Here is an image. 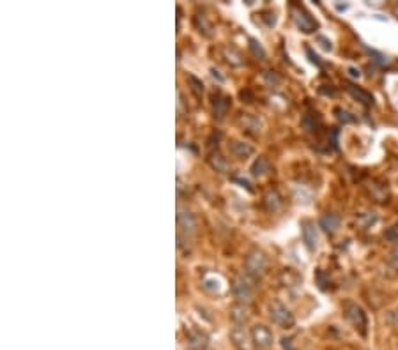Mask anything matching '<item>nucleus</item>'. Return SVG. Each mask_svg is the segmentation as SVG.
<instances>
[{"instance_id":"a878e982","label":"nucleus","mask_w":398,"mask_h":350,"mask_svg":"<svg viewBox=\"0 0 398 350\" xmlns=\"http://www.w3.org/2000/svg\"><path fill=\"white\" fill-rule=\"evenodd\" d=\"M260 20H262L264 23L271 28L276 25V14L272 13V11H264V13H260Z\"/></svg>"},{"instance_id":"7ed1b4c3","label":"nucleus","mask_w":398,"mask_h":350,"mask_svg":"<svg viewBox=\"0 0 398 350\" xmlns=\"http://www.w3.org/2000/svg\"><path fill=\"white\" fill-rule=\"evenodd\" d=\"M343 315H345V319L349 320V324L354 327L356 331H360L361 336H365L367 334V313L363 312V308H361L357 302L354 301H347L345 304H343Z\"/></svg>"},{"instance_id":"f3484780","label":"nucleus","mask_w":398,"mask_h":350,"mask_svg":"<svg viewBox=\"0 0 398 350\" xmlns=\"http://www.w3.org/2000/svg\"><path fill=\"white\" fill-rule=\"evenodd\" d=\"M223 59L227 60V64H230V66H234V67L243 66V55L234 48V46H225Z\"/></svg>"},{"instance_id":"2f4dec72","label":"nucleus","mask_w":398,"mask_h":350,"mask_svg":"<svg viewBox=\"0 0 398 350\" xmlns=\"http://www.w3.org/2000/svg\"><path fill=\"white\" fill-rule=\"evenodd\" d=\"M319 92H321V94H326V96H335L336 89H333V85H329V89H326V85H322V87L319 89Z\"/></svg>"},{"instance_id":"5701e85b","label":"nucleus","mask_w":398,"mask_h":350,"mask_svg":"<svg viewBox=\"0 0 398 350\" xmlns=\"http://www.w3.org/2000/svg\"><path fill=\"white\" fill-rule=\"evenodd\" d=\"M301 124H303V127L306 131H313L315 126H317V117H313V113H306L303 117V120H301Z\"/></svg>"},{"instance_id":"9d476101","label":"nucleus","mask_w":398,"mask_h":350,"mask_svg":"<svg viewBox=\"0 0 398 350\" xmlns=\"http://www.w3.org/2000/svg\"><path fill=\"white\" fill-rule=\"evenodd\" d=\"M177 225L186 235H191L196 232V220L189 210H184V209L177 210Z\"/></svg>"},{"instance_id":"0eeeda50","label":"nucleus","mask_w":398,"mask_h":350,"mask_svg":"<svg viewBox=\"0 0 398 350\" xmlns=\"http://www.w3.org/2000/svg\"><path fill=\"white\" fill-rule=\"evenodd\" d=\"M252 338L255 341L257 348H269L272 345V331L264 324H257L252 327Z\"/></svg>"},{"instance_id":"aec40b11","label":"nucleus","mask_w":398,"mask_h":350,"mask_svg":"<svg viewBox=\"0 0 398 350\" xmlns=\"http://www.w3.org/2000/svg\"><path fill=\"white\" fill-rule=\"evenodd\" d=\"M188 83H189V89H191L193 94H195L196 98H202V94H204V83H202V80H198L196 76L189 74V76H188Z\"/></svg>"},{"instance_id":"a211bd4d","label":"nucleus","mask_w":398,"mask_h":350,"mask_svg":"<svg viewBox=\"0 0 398 350\" xmlns=\"http://www.w3.org/2000/svg\"><path fill=\"white\" fill-rule=\"evenodd\" d=\"M269 168H271L269 159L265 158V156H259L252 165V173L255 175V177H262V175L269 172Z\"/></svg>"},{"instance_id":"c756f323","label":"nucleus","mask_w":398,"mask_h":350,"mask_svg":"<svg viewBox=\"0 0 398 350\" xmlns=\"http://www.w3.org/2000/svg\"><path fill=\"white\" fill-rule=\"evenodd\" d=\"M306 55L310 57V62H311V64H315V66L322 67V60L319 59V55H317V53H313V50H311L310 46H306Z\"/></svg>"},{"instance_id":"393cba45","label":"nucleus","mask_w":398,"mask_h":350,"mask_svg":"<svg viewBox=\"0 0 398 350\" xmlns=\"http://www.w3.org/2000/svg\"><path fill=\"white\" fill-rule=\"evenodd\" d=\"M335 113H336V117H338V120H342L343 124L356 122V117H352V113H349V112H347V110L335 108Z\"/></svg>"},{"instance_id":"f704fd0d","label":"nucleus","mask_w":398,"mask_h":350,"mask_svg":"<svg viewBox=\"0 0 398 350\" xmlns=\"http://www.w3.org/2000/svg\"><path fill=\"white\" fill-rule=\"evenodd\" d=\"M211 73H213V76H214V78H218V80H220V81H223V80H225V78L220 74V71H216V69H214V67H213V69H211Z\"/></svg>"},{"instance_id":"dca6fc26","label":"nucleus","mask_w":398,"mask_h":350,"mask_svg":"<svg viewBox=\"0 0 398 350\" xmlns=\"http://www.w3.org/2000/svg\"><path fill=\"white\" fill-rule=\"evenodd\" d=\"M264 205L267 210H271V212H274V210H278L280 207H282V196H280L278 191H274V189H271V191H267L264 195Z\"/></svg>"},{"instance_id":"e433bc0d","label":"nucleus","mask_w":398,"mask_h":350,"mask_svg":"<svg viewBox=\"0 0 398 350\" xmlns=\"http://www.w3.org/2000/svg\"><path fill=\"white\" fill-rule=\"evenodd\" d=\"M396 7H398V2H396Z\"/></svg>"},{"instance_id":"20e7f679","label":"nucleus","mask_w":398,"mask_h":350,"mask_svg":"<svg viewBox=\"0 0 398 350\" xmlns=\"http://www.w3.org/2000/svg\"><path fill=\"white\" fill-rule=\"evenodd\" d=\"M269 319H271L276 326L283 327V329H290V327L294 326V322H296L292 312L280 301L269 302Z\"/></svg>"},{"instance_id":"4468645a","label":"nucleus","mask_w":398,"mask_h":350,"mask_svg":"<svg viewBox=\"0 0 398 350\" xmlns=\"http://www.w3.org/2000/svg\"><path fill=\"white\" fill-rule=\"evenodd\" d=\"M188 345L191 350H209V338L200 331H191L188 336Z\"/></svg>"},{"instance_id":"4be33fe9","label":"nucleus","mask_w":398,"mask_h":350,"mask_svg":"<svg viewBox=\"0 0 398 350\" xmlns=\"http://www.w3.org/2000/svg\"><path fill=\"white\" fill-rule=\"evenodd\" d=\"M315 278H317V283L319 287H321V290H328V285H331V281H329V276H326V273L322 269H317V273H315Z\"/></svg>"},{"instance_id":"412c9836","label":"nucleus","mask_w":398,"mask_h":350,"mask_svg":"<svg viewBox=\"0 0 398 350\" xmlns=\"http://www.w3.org/2000/svg\"><path fill=\"white\" fill-rule=\"evenodd\" d=\"M195 27L200 32H204L206 35H211V23L207 21V18L204 14H196L195 16Z\"/></svg>"},{"instance_id":"b1692460","label":"nucleus","mask_w":398,"mask_h":350,"mask_svg":"<svg viewBox=\"0 0 398 350\" xmlns=\"http://www.w3.org/2000/svg\"><path fill=\"white\" fill-rule=\"evenodd\" d=\"M250 50H252L253 55L259 57V59H264L265 57V50L262 48V45H260L257 39H250Z\"/></svg>"},{"instance_id":"72a5a7b5","label":"nucleus","mask_w":398,"mask_h":350,"mask_svg":"<svg viewBox=\"0 0 398 350\" xmlns=\"http://www.w3.org/2000/svg\"><path fill=\"white\" fill-rule=\"evenodd\" d=\"M349 76H352V78H360L361 76V73H360V69H356V67H349Z\"/></svg>"},{"instance_id":"ddd939ff","label":"nucleus","mask_w":398,"mask_h":350,"mask_svg":"<svg viewBox=\"0 0 398 350\" xmlns=\"http://www.w3.org/2000/svg\"><path fill=\"white\" fill-rule=\"evenodd\" d=\"M345 89H347V92H349V94L352 96L354 99H357L360 103H363L365 106H372V105H374V96H372L370 92L363 91V89L356 87V85H352V83H347Z\"/></svg>"},{"instance_id":"f03ea898","label":"nucleus","mask_w":398,"mask_h":350,"mask_svg":"<svg viewBox=\"0 0 398 350\" xmlns=\"http://www.w3.org/2000/svg\"><path fill=\"white\" fill-rule=\"evenodd\" d=\"M230 290H232V295L237 299V302H243V304H248V302H252L253 294H255L252 276L237 274V276L232 280Z\"/></svg>"},{"instance_id":"c9c22d12","label":"nucleus","mask_w":398,"mask_h":350,"mask_svg":"<svg viewBox=\"0 0 398 350\" xmlns=\"http://www.w3.org/2000/svg\"><path fill=\"white\" fill-rule=\"evenodd\" d=\"M335 7H336V11H340V13H342V11H347V9H349V6H347V4H343V6H342V4H336Z\"/></svg>"},{"instance_id":"cd10ccee","label":"nucleus","mask_w":398,"mask_h":350,"mask_svg":"<svg viewBox=\"0 0 398 350\" xmlns=\"http://www.w3.org/2000/svg\"><path fill=\"white\" fill-rule=\"evenodd\" d=\"M204 288H206V290H211V292H216V290H220V283H218V280L206 278V280H204Z\"/></svg>"},{"instance_id":"6ab92c4d","label":"nucleus","mask_w":398,"mask_h":350,"mask_svg":"<svg viewBox=\"0 0 398 350\" xmlns=\"http://www.w3.org/2000/svg\"><path fill=\"white\" fill-rule=\"evenodd\" d=\"M209 163H211V166H213V168L216 170V172H220V173L228 172V161H227V158H223V156H221L220 152H214V154L209 158Z\"/></svg>"},{"instance_id":"39448f33","label":"nucleus","mask_w":398,"mask_h":350,"mask_svg":"<svg viewBox=\"0 0 398 350\" xmlns=\"http://www.w3.org/2000/svg\"><path fill=\"white\" fill-rule=\"evenodd\" d=\"M292 16H294V21H296L297 28H299L301 32H304V34H311V32H315L319 28L317 20H315V18L311 16V14L308 13L303 6L294 4L292 6Z\"/></svg>"},{"instance_id":"f257e3e1","label":"nucleus","mask_w":398,"mask_h":350,"mask_svg":"<svg viewBox=\"0 0 398 350\" xmlns=\"http://www.w3.org/2000/svg\"><path fill=\"white\" fill-rule=\"evenodd\" d=\"M245 269H246V274L252 276L253 280L264 276L265 271H267V256H265V253L262 249H259V248L250 249L248 255H246V258H245Z\"/></svg>"},{"instance_id":"f8f14e48","label":"nucleus","mask_w":398,"mask_h":350,"mask_svg":"<svg viewBox=\"0 0 398 350\" xmlns=\"http://www.w3.org/2000/svg\"><path fill=\"white\" fill-rule=\"evenodd\" d=\"M228 151H230L232 156H235V158H239V159H246L253 154L252 145L246 144V142H241V140H232L230 144H228Z\"/></svg>"},{"instance_id":"423d86ee","label":"nucleus","mask_w":398,"mask_h":350,"mask_svg":"<svg viewBox=\"0 0 398 350\" xmlns=\"http://www.w3.org/2000/svg\"><path fill=\"white\" fill-rule=\"evenodd\" d=\"M230 340L237 350H257V345L252 338V333H248L243 326L232 327L230 329Z\"/></svg>"},{"instance_id":"473e14b6","label":"nucleus","mask_w":398,"mask_h":350,"mask_svg":"<svg viewBox=\"0 0 398 350\" xmlns=\"http://www.w3.org/2000/svg\"><path fill=\"white\" fill-rule=\"evenodd\" d=\"M282 347H283V350H296V347L292 345V340H289V338H283Z\"/></svg>"},{"instance_id":"2eb2a0df","label":"nucleus","mask_w":398,"mask_h":350,"mask_svg":"<svg viewBox=\"0 0 398 350\" xmlns=\"http://www.w3.org/2000/svg\"><path fill=\"white\" fill-rule=\"evenodd\" d=\"M319 225H321L322 230L328 232V234H335V232L338 230V227H340V216H338V214H335V212H328V214H324V216L321 217Z\"/></svg>"},{"instance_id":"bb28decb","label":"nucleus","mask_w":398,"mask_h":350,"mask_svg":"<svg viewBox=\"0 0 398 350\" xmlns=\"http://www.w3.org/2000/svg\"><path fill=\"white\" fill-rule=\"evenodd\" d=\"M264 80L267 81L269 85H278L280 81H282V78H280L278 74L274 73V71H265V73H264Z\"/></svg>"},{"instance_id":"6e6552de","label":"nucleus","mask_w":398,"mask_h":350,"mask_svg":"<svg viewBox=\"0 0 398 350\" xmlns=\"http://www.w3.org/2000/svg\"><path fill=\"white\" fill-rule=\"evenodd\" d=\"M301 232H303V242L310 251H315L319 248V234L315 225L310 220L301 221Z\"/></svg>"},{"instance_id":"7c9ffc66","label":"nucleus","mask_w":398,"mask_h":350,"mask_svg":"<svg viewBox=\"0 0 398 350\" xmlns=\"http://www.w3.org/2000/svg\"><path fill=\"white\" fill-rule=\"evenodd\" d=\"M317 42H321V46L326 50V52H331L333 50V42L329 41L328 37H324V35H317Z\"/></svg>"},{"instance_id":"1a4fd4ad","label":"nucleus","mask_w":398,"mask_h":350,"mask_svg":"<svg viewBox=\"0 0 398 350\" xmlns=\"http://www.w3.org/2000/svg\"><path fill=\"white\" fill-rule=\"evenodd\" d=\"M213 113H214V119L216 120H223L228 113V108H230V98H227L225 94L221 92H214L213 98Z\"/></svg>"},{"instance_id":"9b49d317","label":"nucleus","mask_w":398,"mask_h":350,"mask_svg":"<svg viewBox=\"0 0 398 350\" xmlns=\"http://www.w3.org/2000/svg\"><path fill=\"white\" fill-rule=\"evenodd\" d=\"M230 319L235 326H243V324L248 322L250 319V308L248 304H243V302H235V304L230 306Z\"/></svg>"},{"instance_id":"c85d7f7f","label":"nucleus","mask_w":398,"mask_h":350,"mask_svg":"<svg viewBox=\"0 0 398 350\" xmlns=\"http://www.w3.org/2000/svg\"><path fill=\"white\" fill-rule=\"evenodd\" d=\"M388 262H389V266H391V267H395V269H398V244L391 249V251H389V255H388Z\"/></svg>"}]
</instances>
